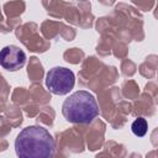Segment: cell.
<instances>
[{
	"label": "cell",
	"instance_id": "6da1fadb",
	"mask_svg": "<svg viewBox=\"0 0 158 158\" xmlns=\"http://www.w3.org/2000/svg\"><path fill=\"white\" fill-rule=\"evenodd\" d=\"M17 158H52L54 153V139L42 126H27L15 139Z\"/></svg>",
	"mask_w": 158,
	"mask_h": 158
},
{
	"label": "cell",
	"instance_id": "277c9868",
	"mask_svg": "<svg viewBox=\"0 0 158 158\" xmlns=\"http://www.w3.org/2000/svg\"><path fill=\"white\" fill-rule=\"evenodd\" d=\"M25 63H26V54L20 47L10 44L0 51V65L4 69L15 72L22 68Z\"/></svg>",
	"mask_w": 158,
	"mask_h": 158
},
{
	"label": "cell",
	"instance_id": "3957f363",
	"mask_svg": "<svg viewBox=\"0 0 158 158\" xmlns=\"http://www.w3.org/2000/svg\"><path fill=\"white\" fill-rule=\"evenodd\" d=\"M75 84L74 73L64 67H54L46 75V86L54 95L68 94Z\"/></svg>",
	"mask_w": 158,
	"mask_h": 158
},
{
	"label": "cell",
	"instance_id": "7a4b0ae2",
	"mask_svg": "<svg viewBox=\"0 0 158 158\" xmlns=\"http://www.w3.org/2000/svg\"><path fill=\"white\" fill-rule=\"evenodd\" d=\"M62 112L69 122L90 123L99 115V106L91 93L86 90H78L64 100Z\"/></svg>",
	"mask_w": 158,
	"mask_h": 158
},
{
	"label": "cell",
	"instance_id": "5b68a950",
	"mask_svg": "<svg viewBox=\"0 0 158 158\" xmlns=\"http://www.w3.org/2000/svg\"><path fill=\"white\" fill-rule=\"evenodd\" d=\"M147 128H148V125H147L146 118H143V117L136 118L131 125V130H132L133 135L137 137H143L147 133Z\"/></svg>",
	"mask_w": 158,
	"mask_h": 158
}]
</instances>
